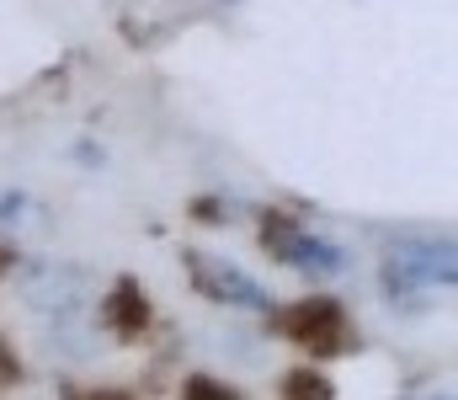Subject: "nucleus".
<instances>
[{
	"label": "nucleus",
	"mask_w": 458,
	"mask_h": 400,
	"mask_svg": "<svg viewBox=\"0 0 458 400\" xmlns=\"http://www.w3.org/2000/svg\"><path fill=\"white\" fill-rule=\"evenodd\" d=\"M277 331L288 342L310 347V353H342L352 342V320H346V310L336 299H299V304H288L277 315Z\"/></svg>",
	"instance_id": "1"
},
{
	"label": "nucleus",
	"mask_w": 458,
	"mask_h": 400,
	"mask_svg": "<svg viewBox=\"0 0 458 400\" xmlns=\"http://www.w3.org/2000/svg\"><path fill=\"white\" fill-rule=\"evenodd\" d=\"M288 400H331L320 374H288Z\"/></svg>",
	"instance_id": "4"
},
{
	"label": "nucleus",
	"mask_w": 458,
	"mask_h": 400,
	"mask_svg": "<svg viewBox=\"0 0 458 400\" xmlns=\"http://www.w3.org/2000/svg\"><path fill=\"white\" fill-rule=\"evenodd\" d=\"M187 257H192V277H198V288L208 299H219V304H267V294L240 267H225L214 257H203V251H187Z\"/></svg>",
	"instance_id": "3"
},
{
	"label": "nucleus",
	"mask_w": 458,
	"mask_h": 400,
	"mask_svg": "<svg viewBox=\"0 0 458 400\" xmlns=\"http://www.w3.org/2000/svg\"><path fill=\"white\" fill-rule=\"evenodd\" d=\"M261 241H267L283 262L310 267V272H336V267H342V251H336V246H326V241H315V235L293 230L283 214H272V219L261 225Z\"/></svg>",
	"instance_id": "2"
}]
</instances>
